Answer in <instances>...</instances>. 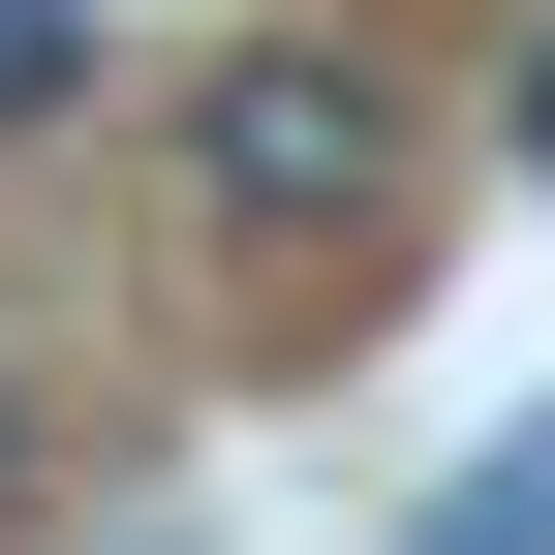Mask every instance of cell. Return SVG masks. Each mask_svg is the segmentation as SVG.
<instances>
[{"label":"cell","instance_id":"5","mask_svg":"<svg viewBox=\"0 0 555 555\" xmlns=\"http://www.w3.org/2000/svg\"><path fill=\"white\" fill-rule=\"evenodd\" d=\"M0 525H31V371H0Z\"/></svg>","mask_w":555,"mask_h":555},{"label":"cell","instance_id":"4","mask_svg":"<svg viewBox=\"0 0 555 555\" xmlns=\"http://www.w3.org/2000/svg\"><path fill=\"white\" fill-rule=\"evenodd\" d=\"M494 155H525V185H555V31H525V62H494Z\"/></svg>","mask_w":555,"mask_h":555},{"label":"cell","instance_id":"2","mask_svg":"<svg viewBox=\"0 0 555 555\" xmlns=\"http://www.w3.org/2000/svg\"><path fill=\"white\" fill-rule=\"evenodd\" d=\"M401 555H555V433H525V463H463V494L401 525Z\"/></svg>","mask_w":555,"mask_h":555},{"label":"cell","instance_id":"3","mask_svg":"<svg viewBox=\"0 0 555 555\" xmlns=\"http://www.w3.org/2000/svg\"><path fill=\"white\" fill-rule=\"evenodd\" d=\"M93 93V31H62V0H0V124H62Z\"/></svg>","mask_w":555,"mask_h":555},{"label":"cell","instance_id":"1","mask_svg":"<svg viewBox=\"0 0 555 555\" xmlns=\"http://www.w3.org/2000/svg\"><path fill=\"white\" fill-rule=\"evenodd\" d=\"M155 124H185V217H217V247L278 278V309L401 247V93H371L339 31H217V62H185Z\"/></svg>","mask_w":555,"mask_h":555}]
</instances>
